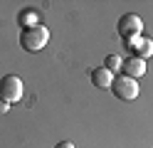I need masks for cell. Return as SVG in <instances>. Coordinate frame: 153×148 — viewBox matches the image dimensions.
<instances>
[{"instance_id":"6da1fadb","label":"cell","mask_w":153,"mask_h":148,"mask_svg":"<svg viewBox=\"0 0 153 148\" xmlns=\"http://www.w3.org/2000/svg\"><path fill=\"white\" fill-rule=\"evenodd\" d=\"M50 42V30H47L45 25H30V27H22L20 32V45L22 49H27V52H40V49Z\"/></svg>"},{"instance_id":"7a4b0ae2","label":"cell","mask_w":153,"mask_h":148,"mask_svg":"<svg viewBox=\"0 0 153 148\" xmlns=\"http://www.w3.org/2000/svg\"><path fill=\"white\" fill-rule=\"evenodd\" d=\"M0 99L7 104H15L22 99V79L17 74H7L0 79Z\"/></svg>"},{"instance_id":"3957f363","label":"cell","mask_w":153,"mask_h":148,"mask_svg":"<svg viewBox=\"0 0 153 148\" xmlns=\"http://www.w3.org/2000/svg\"><path fill=\"white\" fill-rule=\"evenodd\" d=\"M111 91H114L116 99H121V101H133V99L138 96V82L121 74V77H116L111 82Z\"/></svg>"},{"instance_id":"277c9868","label":"cell","mask_w":153,"mask_h":148,"mask_svg":"<svg viewBox=\"0 0 153 148\" xmlns=\"http://www.w3.org/2000/svg\"><path fill=\"white\" fill-rule=\"evenodd\" d=\"M141 30H143V20L136 15V13H126V15H121L119 17V35L123 39H128V37H138L141 35Z\"/></svg>"},{"instance_id":"5b68a950","label":"cell","mask_w":153,"mask_h":148,"mask_svg":"<svg viewBox=\"0 0 153 148\" xmlns=\"http://www.w3.org/2000/svg\"><path fill=\"white\" fill-rule=\"evenodd\" d=\"M121 72H123V77H128V79H138V77L146 74V62L138 59V57H128V59H123Z\"/></svg>"},{"instance_id":"8992f818","label":"cell","mask_w":153,"mask_h":148,"mask_svg":"<svg viewBox=\"0 0 153 148\" xmlns=\"http://www.w3.org/2000/svg\"><path fill=\"white\" fill-rule=\"evenodd\" d=\"M111 82H114V74L106 67H97L91 72V84H97L99 89H111Z\"/></svg>"},{"instance_id":"52a82bcc","label":"cell","mask_w":153,"mask_h":148,"mask_svg":"<svg viewBox=\"0 0 153 148\" xmlns=\"http://www.w3.org/2000/svg\"><path fill=\"white\" fill-rule=\"evenodd\" d=\"M151 54H153V42L143 37V39H141V45H138L136 49H133V57H138V59H143V62H146V59H148Z\"/></svg>"},{"instance_id":"ba28073f","label":"cell","mask_w":153,"mask_h":148,"mask_svg":"<svg viewBox=\"0 0 153 148\" xmlns=\"http://www.w3.org/2000/svg\"><path fill=\"white\" fill-rule=\"evenodd\" d=\"M121 64H123V59H121L119 54H109V57H106V62H104V67H106L111 74L116 72V69H121Z\"/></svg>"},{"instance_id":"9c48e42d","label":"cell","mask_w":153,"mask_h":148,"mask_svg":"<svg viewBox=\"0 0 153 148\" xmlns=\"http://www.w3.org/2000/svg\"><path fill=\"white\" fill-rule=\"evenodd\" d=\"M54 148H74V143H72V141H59Z\"/></svg>"},{"instance_id":"30bf717a","label":"cell","mask_w":153,"mask_h":148,"mask_svg":"<svg viewBox=\"0 0 153 148\" xmlns=\"http://www.w3.org/2000/svg\"><path fill=\"white\" fill-rule=\"evenodd\" d=\"M7 109H10V104H7V101H3V99H0V114H7Z\"/></svg>"}]
</instances>
